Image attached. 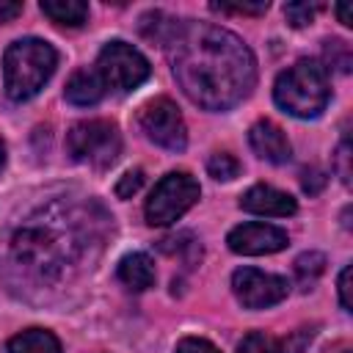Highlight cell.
<instances>
[{
  "mask_svg": "<svg viewBox=\"0 0 353 353\" xmlns=\"http://www.w3.org/2000/svg\"><path fill=\"white\" fill-rule=\"evenodd\" d=\"M105 83L99 77L97 69H77L69 83H66V99L72 105H80V108H88V105H97L102 97H105Z\"/></svg>",
  "mask_w": 353,
  "mask_h": 353,
  "instance_id": "13",
  "label": "cell"
},
{
  "mask_svg": "<svg viewBox=\"0 0 353 353\" xmlns=\"http://www.w3.org/2000/svg\"><path fill=\"white\" fill-rule=\"evenodd\" d=\"M323 270H325V256L320 251H306L295 259V273L303 284H312Z\"/></svg>",
  "mask_w": 353,
  "mask_h": 353,
  "instance_id": "19",
  "label": "cell"
},
{
  "mask_svg": "<svg viewBox=\"0 0 353 353\" xmlns=\"http://www.w3.org/2000/svg\"><path fill=\"white\" fill-rule=\"evenodd\" d=\"M336 14H339V22H342V25H353V22H350V8H347V6H336Z\"/></svg>",
  "mask_w": 353,
  "mask_h": 353,
  "instance_id": "30",
  "label": "cell"
},
{
  "mask_svg": "<svg viewBox=\"0 0 353 353\" xmlns=\"http://www.w3.org/2000/svg\"><path fill=\"white\" fill-rule=\"evenodd\" d=\"M350 273H353L350 265H345L342 273H339V303H342L345 312L353 309V298H350V290H353V287H350Z\"/></svg>",
  "mask_w": 353,
  "mask_h": 353,
  "instance_id": "26",
  "label": "cell"
},
{
  "mask_svg": "<svg viewBox=\"0 0 353 353\" xmlns=\"http://www.w3.org/2000/svg\"><path fill=\"white\" fill-rule=\"evenodd\" d=\"M199 193H201V188H199V182L188 171H171V174H165L154 185L152 196L146 199V210H143L146 212V223H152V226H168V223L179 221L199 201Z\"/></svg>",
  "mask_w": 353,
  "mask_h": 353,
  "instance_id": "6",
  "label": "cell"
},
{
  "mask_svg": "<svg viewBox=\"0 0 353 353\" xmlns=\"http://www.w3.org/2000/svg\"><path fill=\"white\" fill-rule=\"evenodd\" d=\"M229 248L234 254H245V256H259V254H276L281 251L290 237L284 229L273 226V223H240L229 232L226 237Z\"/></svg>",
  "mask_w": 353,
  "mask_h": 353,
  "instance_id": "10",
  "label": "cell"
},
{
  "mask_svg": "<svg viewBox=\"0 0 353 353\" xmlns=\"http://www.w3.org/2000/svg\"><path fill=\"white\" fill-rule=\"evenodd\" d=\"M331 88H328V72L317 61H295L290 69H284L273 85L276 105L298 119L320 116L328 105Z\"/></svg>",
  "mask_w": 353,
  "mask_h": 353,
  "instance_id": "4",
  "label": "cell"
},
{
  "mask_svg": "<svg viewBox=\"0 0 353 353\" xmlns=\"http://www.w3.org/2000/svg\"><path fill=\"white\" fill-rule=\"evenodd\" d=\"M323 185H325V176H323V171H317V168H312V171H303V190H306L309 196L320 193V190H323Z\"/></svg>",
  "mask_w": 353,
  "mask_h": 353,
  "instance_id": "28",
  "label": "cell"
},
{
  "mask_svg": "<svg viewBox=\"0 0 353 353\" xmlns=\"http://www.w3.org/2000/svg\"><path fill=\"white\" fill-rule=\"evenodd\" d=\"M240 207L245 212H254V215H270V218H287V215H295L298 204L290 193L284 190H276L270 185H254L243 193L240 199Z\"/></svg>",
  "mask_w": 353,
  "mask_h": 353,
  "instance_id": "11",
  "label": "cell"
},
{
  "mask_svg": "<svg viewBox=\"0 0 353 353\" xmlns=\"http://www.w3.org/2000/svg\"><path fill=\"white\" fill-rule=\"evenodd\" d=\"M41 11L55 25H66V28H80L88 19V6L83 0H44Z\"/></svg>",
  "mask_w": 353,
  "mask_h": 353,
  "instance_id": "16",
  "label": "cell"
},
{
  "mask_svg": "<svg viewBox=\"0 0 353 353\" xmlns=\"http://www.w3.org/2000/svg\"><path fill=\"white\" fill-rule=\"evenodd\" d=\"M58 218H50L44 210L33 218H28L11 237L8 251L11 262L25 270V276L36 281H55L66 273L69 265L77 262L83 254V243L74 234V226L55 223Z\"/></svg>",
  "mask_w": 353,
  "mask_h": 353,
  "instance_id": "2",
  "label": "cell"
},
{
  "mask_svg": "<svg viewBox=\"0 0 353 353\" xmlns=\"http://www.w3.org/2000/svg\"><path fill=\"white\" fill-rule=\"evenodd\" d=\"M141 185H143V171H141V168L127 171V174L116 182V196H119V199H132V196L141 190Z\"/></svg>",
  "mask_w": 353,
  "mask_h": 353,
  "instance_id": "24",
  "label": "cell"
},
{
  "mask_svg": "<svg viewBox=\"0 0 353 353\" xmlns=\"http://www.w3.org/2000/svg\"><path fill=\"white\" fill-rule=\"evenodd\" d=\"M179 88L207 110H229L256 83L251 50L232 30L210 22H182L168 41Z\"/></svg>",
  "mask_w": 353,
  "mask_h": 353,
  "instance_id": "1",
  "label": "cell"
},
{
  "mask_svg": "<svg viewBox=\"0 0 353 353\" xmlns=\"http://www.w3.org/2000/svg\"><path fill=\"white\" fill-rule=\"evenodd\" d=\"M8 353H61V342L44 328H28L11 336Z\"/></svg>",
  "mask_w": 353,
  "mask_h": 353,
  "instance_id": "15",
  "label": "cell"
},
{
  "mask_svg": "<svg viewBox=\"0 0 353 353\" xmlns=\"http://www.w3.org/2000/svg\"><path fill=\"white\" fill-rule=\"evenodd\" d=\"M176 353H221L212 342L201 339V336H185L179 345H176Z\"/></svg>",
  "mask_w": 353,
  "mask_h": 353,
  "instance_id": "25",
  "label": "cell"
},
{
  "mask_svg": "<svg viewBox=\"0 0 353 353\" xmlns=\"http://www.w3.org/2000/svg\"><path fill=\"white\" fill-rule=\"evenodd\" d=\"M323 52H325V63H328V69H336V72H350V47L342 41V39H328L325 41V47H323Z\"/></svg>",
  "mask_w": 353,
  "mask_h": 353,
  "instance_id": "20",
  "label": "cell"
},
{
  "mask_svg": "<svg viewBox=\"0 0 353 353\" xmlns=\"http://www.w3.org/2000/svg\"><path fill=\"white\" fill-rule=\"evenodd\" d=\"M207 171L212 179H221V182H229L240 174V163L229 154V152H215L210 160H207Z\"/></svg>",
  "mask_w": 353,
  "mask_h": 353,
  "instance_id": "18",
  "label": "cell"
},
{
  "mask_svg": "<svg viewBox=\"0 0 353 353\" xmlns=\"http://www.w3.org/2000/svg\"><path fill=\"white\" fill-rule=\"evenodd\" d=\"M320 8H323L320 3H290V6L284 8V17H287V22H290L292 28H303V25H309V22L314 19V14H317Z\"/></svg>",
  "mask_w": 353,
  "mask_h": 353,
  "instance_id": "22",
  "label": "cell"
},
{
  "mask_svg": "<svg viewBox=\"0 0 353 353\" xmlns=\"http://www.w3.org/2000/svg\"><path fill=\"white\" fill-rule=\"evenodd\" d=\"M237 353H281V345H279V339H273L270 334L254 331V334L243 336Z\"/></svg>",
  "mask_w": 353,
  "mask_h": 353,
  "instance_id": "21",
  "label": "cell"
},
{
  "mask_svg": "<svg viewBox=\"0 0 353 353\" xmlns=\"http://www.w3.org/2000/svg\"><path fill=\"white\" fill-rule=\"evenodd\" d=\"M141 22H143V25H141L143 36L152 39V41H157V44H168L171 36H174V30H176V25H179L176 19L165 17L163 11H149Z\"/></svg>",
  "mask_w": 353,
  "mask_h": 353,
  "instance_id": "17",
  "label": "cell"
},
{
  "mask_svg": "<svg viewBox=\"0 0 353 353\" xmlns=\"http://www.w3.org/2000/svg\"><path fill=\"white\" fill-rule=\"evenodd\" d=\"M212 11H221V14H265L268 11V0H259V3H212Z\"/></svg>",
  "mask_w": 353,
  "mask_h": 353,
  "instance_id": "23",
  "label": "cell"
},
{
  "mask_svg": "<svg viewBox=\"0 0 353 353\" xmlns=\"http://www.w3.org/2000/svg\"><path fill=\"white\" fill-rule=\"evenodd\" d=\"M119 281L127 287V290H149L154 284V262L149 254L143 251H135V254H127L121 262H119Z\"/></svg>",
  "mask_w": 353,
  "mask_h": 353,
  "instance_id": "14",
  "label": "cell"
},
{
  "mask_svg": "<svg viewBox=\"0 0 353 353\" xmlns=\"http://www.w3.org/2000/svg\"><path fill=\"white\" fill-rule=\"evenodd\" d=\"M248 143L251 149L268 160V163H287L290 160V141L284 135V130L279 124H273L270 119H259L256 124H251L248 130Z\"/></svg>",
  "mask_w": 353,
  "mask_h": 353,
  "instance_id": "12",
  "label": "cell"
},
{
  "mask_svg": "<svg viewBox=\"0 0 353 353\" xmlns=\"http://www.w3.org/2000/svg\"><path fill=\"white\" fill-rule=\"evenodd\" d=\"M66 152L72 160L85 163L91 168H108L121 154V135L113 121L105 119H88L77 121L66 132Z\"/></svg>",
  "mask_w": 353,
  "mask_h": 353,
  "instance_id": "5",
  "label": "cell"
},
{
  "mask_svg": "<svg viewBox=\"0 0 353 353\" xmlns=\"http://www.w3.org/2000/svg\"><path fill=\"white\" fill-rule=\"evenodd\" d=\"M97 72L105 83V88L113 91H132L149 77V61L127 41H108L99 50L97 58Z\"/></svg>",
  "mask_w": 353,
  "mask_h": 353,
  "instance_id": "7",
  "label": "cell"
},
{
  "mask_svg": "<svg viewBox=\"0 0 353 353\" xmlns=\"http://www.w3.org/2000/svg\"><path fill=\"white\" fill-rule=\"evenodd\" d=\"M138 121H141L143 135L152 143H157V146H163L168 152H182L185 149L188 127H185V119H182L179 108L168 97H157V99L146 102L141 108Z\"/></svg>",
  "mask_w": 353,
  "mask_h": 353,
  "instance_id": "8",
  "label": "cell"
},
{
  "mask_svg": "<svg viewBox=\"0 0 353 353\" xmlns=\"http://www.w3.org/2000/svg\"><path fill=\"white\" fill-rule=\"evenodd\" d=\"M3 163H6V146H3V141H0V168H3Z\"/></svg>",
  "mask_w": 353,
  "mask_h": 353,
  "instance_id": "31",
  "label": "cell"
},
{
  "mask_svg": "<svg viewBox=\"0 0 353 353\" xmlns=\"http://www.w3.org/2000/svg\"><path fill=\"white\" fill-rule=\"evenodd\" d=\"M347 160H350V146H347V141L339 146V152H336V171H339V179L345 182V185H350V165H347Z\"/></svg>",
  "mask_w": 353,
  "mask_h": 353,
  "instance_id": "27",
  "label": "cell"
},
{
  "mask_svg": "<svg viewBox=\"0 0 353 353\" xmlns=\"http://www.w3.org/2000/svg\"><path fill=\"white\" fill-rule=\"evenodd\" d=\"M58 63L55 50L41 39H19L3 55L6 94L14 102H25L36 97L44 83L52 77Z\"/></svg>",
  "mask_w": 353,
  "mask_h": 353,
  "instance_id": "3",
  "label": "cell"
},
{
  "mask_svg": "<svg viewBox=\"0 0 353 353\" xmlns=\"http://www.w3.org/2000/svg\"><path fill=\"white\" fill-rule=\"evenodd\" d=\"M232 290L245 309H268L287 298L290 284L287 279L276 273H265L256 268H240L232 276Z\"/></svg>",
  "mask_w": 353,
  "mask_h": 353,
  "instance_id": "9",
  "label": "cell"
},
{
  "mask_svg": "<svg viewBox=\"0 0 353 353\" xmlns=\"http://www.w3.org/2000/svg\"><path fill=\"white\" fill-rule=\"evenodd\" d=\"M22 14V3H11V0H0V25L11 22Z\"/></svg>",
  "mask_w": 353,
  "mask_h": 353,
  "instance_id": "29",
  "label": "cell"
}]
</instances>
